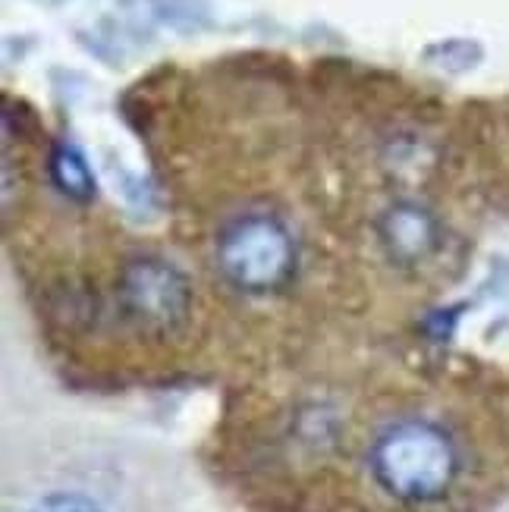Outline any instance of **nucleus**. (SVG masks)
<instances>
[{"instance_id":"obj_1","label":"nucleus","mask_w":509,"mask_h":512,"mask_svg":"<svg viewBox=\"0 0 509 512\" xmlns=\"http://www.w3.org/2000/svg\"><path fill=\"white\" fill-rule=\"evenodd\" d=\"M148 465L110 437H66L19 456L7 481V512H151Z\"/></svg>"},{"instance_id":"obj_2","label":"nucleus","mask_w":509,"mask_h":512,"mask_svg":"<svg viewBox=\"0 0 509 512\" xmlns=\"http://www.w3.org/2000/svg\"><path fill=\"white\" fill-rule=\"evenodd\" d=\"M368 475L381 491L409 506L437 503L459 478V447L444 425L403 415L381 425L368 440Z\"/></svg>"},{"instance_id":"obj_3","label":"nucleus","mask_w":509,"mask_h":512,"mask_svg":"<svg viewBox=\"0 0 509 512\" xmlns=\"http://www.w3.org/2000/svg\"><path fill=\"white\" fill-rule=\"evenodd\" d=\"M214 261L239 293H277L296 267V239L280 217L268 211H242L224 220L214 236Z\"/></svg>"},{"instance_id":"obj_4","label":"nucleus","mask_w":509,"mask_h":512,"mask_svg":"<svg viewBox=\"0 0 509 512\" xmlns=\"http://www.w3.org/2000/svg\"><path fill=\"white\" fill-rule=\"evenodd\" d=\"M123 302L145 327H176L189 311V286L176 267L142 258L126 267Z\"/></svg>"},{"instance_id":"obj_5","label":"nucleus","mask_w":509,"mask_h":512,"mask_svg":"<svg viewBox=\"0 0 509 512\" xmlns=\"http://www.w3.org/2000/svg\"><path fill=\"white\" fill-rule=\"evenodd\" d=\"M387 233H390V246L400 258H422L428 249H434V220L418 211L412 205L396 208L387 217Z\"/></svg>"},{"instance_id":"obj_6","label":"nucleus","mask_w":509,"mask_h":512,"mask_svg":"<svg viewBox=\"0 0 509 512\" xmlns=\"http://www.w3.org/2000/svg\"><path fill=\"white\" fill-rule=\"evenodd\" d=\"M51 180L57 183V189L70 198H79V202H88L95 195V176L92 167L82 158V151H76L73 145H57L51 151Z\"/></svg>"}]
</instances>
